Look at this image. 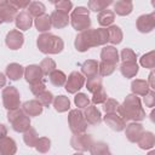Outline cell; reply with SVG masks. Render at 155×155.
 Masks as SVG:
<instances>
[{
    "label": "cell",
    "instance_id": "6da1fadb",
    "mask_svg": "<svg viewBox=\"0 0 155 155\" xmlns=\"http://www.w3.org/2000/svg\"><path fill=\"white\" fill-rule=\"evenodd\" d=\"M117 110H119L120 117L124 121H127L130 119H132V120H142L145 116L144 110L140 107V102H139L138 97L133 96V94L127 96L126 101L124 102L122 105H119Z\"/></svg>",
    "mask_w": 155,
    "mask_h": 155
},
{
    "label": "cell",
    "instance_id": "7a4b0ae2",
    "mask_svg": "<svg viewBox=\"0 0 155 155\" xmlns=\"http://www.w3.org/2000/svg\"><path fill=\"white\" fill-rule=\"evenodd\" d=\"M38 47L44 53H58L63 50V41L53 34H42L38 38Z\"/></svg>",
    "mask_w": 155,
    "mask_h": 155
},
{
    "label": "cell",
    "instance_id": "3957f363",
    "mask_svg": "<svg viewBox=\"0 0 155 155\" xmlns=\"http://www.w3.org/2000/svg\"><path fill=\"white\" fill-rule=\"evenodd\" d=\"M7 119L8 121L12 124V127L15 131L17 132H25L30 128V120L27 115L23 114L22 110L19 109H15V110H10L7 114Z\"/></svg>",
    "mask_w": 155,
    "mask_h": 155
},
{
    "label": "cell",
    "instance_id": "277c9868",
    "mask_svg": "<svg viewBox=\"0 0 155 155\" xmlns=\"http://www.w3.org/2000/svg\"><path fill=\"white\" fill-rule=\"evenodd\" d=\"M71 24L76 30H86L91 24L88 10L81 6L76 7L71 13Z\"/></svg>",
    "mask_w": 155,
    "mask_h": 155
},
{
    "label": "cell",
    "instance_id": "5b68a950",
    "mask_svg": "<svg viewBox=\"0 0 155 155\" xmlns=\"http://www.w3.org/2000/svg\"><path fill=\"white\" fill-rule=\"evenodd\" d=\"M96 46V39H94V29H86L81 31L75 40V47L76 50L84 52L88 50L90 47Z\"/></svg>",
    "mask_w": 155,
    "mask_h": 155
},
{
    "label": "cell",
    "instance_id": "8992f818",
    "mask_svg": "<svg viewBox=\"0 0 155 155\" xmlns=\"http://www.w3.org/2000/svg\"><path fill=\"white\" fill-rule=\"evenodd\" d=\"M69 125H70V130L74 132V133H81V132H85L86 127H87V121L85 120V116L84 114L78 110V109H74L69 113Z\"/></svg>",
    "mask_w": 155,
    "mask_h": 155
},
{
    "label": "cell",
    "instance_id": "52a82bcc",
    "mask_svg": "<svg viewBox=\"0 0 155 155\" xmlns=\"http://www.w3.org/2000/svg\"><path fill=\"white\" fill-rule=\"evenodd\" d=\"M2 99H4V105L6 109L10 110H15L18 109L19 107V93L17 92V90L12 86L7 87L2 92Z\"/></svg>",
    "mask_w": 155,
    "mask_h": 155
},
{
    "label": "cell",
    "instance_id": "ba28073f",
    "mask_svg": "<svg viewBox=\"0 0 155 155\" xmlns=\"http://www.w3.org/2000/svg\"><path fill=\"white\" fill-rule=\"evenodd\" d=\"M84 82H85V78L80 73L73 71L68 78V81L65 84V90L69 93H75L78 90H80L82 87Z\"/></svg>",
    "mask_w": 155,
    "mask_h": 155
},
{
    "label": "cell",
    "instance_id": "9c48e42d",
    "mask_svg": "<svg viewBox=\"0 0 155 155\" xmlns=\"http://www.w3.org/2000/svg\"><path fill=\"white\" fill-rule=\"evenodd\" d=\"M17 10L11 5L10 1H0V23L12 22L16 17Z\"/></svg>",
    "mask_w": 155,
    "mask_h": 155
},
{
    "label": "cell",
    "instance_id": "30bf717a",
    "mask_svg": "<svg viewBox=\"0 0 155 155\" xmlns=\"http://www.w3.org/2000/svg\"><path fill=\"white\" fill-rule=\"evenodd\" d=\"M93 144L92 137L90 134H76L71 139V147L79 150H87L91 148V145Z\"/></svg>",
    "mask_w": 155,
    "mask_h": 155
},
{
    "label": "cell",
    "instance_id": "8fae6325",
    "mask_svg": "<svg viewBox=\"0 0 155 155\" xmlns=\"http://www.w3.org/2000/svg\"><path fill=\"white\" fill-rule=\"evenodd\" d=\"M155 15L154 13H150V15H143L138 18L137 21V28L139 31L142 33H148V31H151L153 28H154V24H155Z\"/></svg>",
    "mask_w": 155,
    "mask_h": 155
},
{
    "label": "cell",
    "instance_id": "7c38bea8",
    "mask_svg": "<svg viewBox=\"0 0 155 155\" xmlns=\"http://www.w3.org/2000/svg\"><path fill=\"white\" fill-rule=\"evenodd\" d=\"M50 19H51V25H53L54 28H64L69 23L68 13L61 11H53L52 15L50 16Z\"/></svg>",
    "mask_w": 155,
    "mask_h": 155
},
{
    "label": "cell",
    "instance_id": "4fadbf2b",
    "mask_svg": "<svg viewBox=\"0 0 155 155\" xmlns=\"http://www.w3.org/2000/svg\"><path fill=\"white\" fill-rule=\"evenodd\" d=\"M22 44H23V35L18 30H11L6 35V45L10 48L17 50L22 46Z\"/></svg>",
    "mask_w": 155,
    "mask_h": 155
},
{
    "label": "cell",
    "instance_id": "5bb4252c",
    "mask_svg": "<svg viewBox=\"0 0 155 155\" xmlns=\"http://www.w3.org/2000/svg\"><path fill=\"white\" fill-rule=\"evenodd\" d=\"M42 71L39 65H29L25 69V79L28 82L34 84L40 80H42Z\"/></svg>",
    "mask_w": 155,
    "mask_h": 155
},
{
    "label": "cell",
    "instance_id": "9a60e30c",
    "mask_svg": "<svg viewBox=\"0 0 155 155\" xmlns=\"http://www.w3.org/2000/svg\"><path fill=\"white\" fill-rule=\"evenodd\" d=\"M85 115H86L85 120H87V122H90L91 125H98L102 121L101 113L94 105H87L85 110Z\"/></svg>",
    "mask_w": 155,
    "mask_h": 155
},
{
    "label": "cell",
    "instance_id": "2e32d148",
    "mask_svg": "<svg viewBox=\"0 0 155 155\" xmlns=\"http://www.w3.org/2000/svg\"><path fill=\"white\" fill-rule=\"evenodd\" d=\"M33 24V19L31 16L27 12V11H22L19 15L16 16V25L17 28L22 29V30H27L31 27Z\"/></svg>",
    "mask_w": 155,
    "mask_h": 155
},
{
    "label": "cell",
    "instance_id": "e0dca14e",
    "mask_svg": "<svg viewBox=\"0 0 155 155\" xmlns=\"http://www.w3.org/2000/svg\"><path fill=\"white\" fill-rule=\"evenodd\" d=\"M16 153V144L13 139L4 137L0 139V155H13Z\"/></svg>",
    "mask_w": 155,
    "mask_h": 155
},
{
    "label": "cell",
    "instance_id": "ac0fdd59",
    "mask_svg": "<svg viewBox=\"0 0 155 155\" xmlns=\"http://www.w3.org/2000/svg\"><path fill=\"white\" fill-rule=\"evenodd\" d=\"M104 121H105L113 130H115V131H121V130H124V127H125V121H124L120 116H117L115 113H113V114H107V116L104 117Z\"/></svg>",
    "mask_w": 155,
    "mask_h": 155
},
{
    "label": "cell",
    "instance_id": "d6986e66",
    "mask_svg": "<svg viewBox=\"0 0 155 155\" xmlns=\"http://www.w3.org/2000/svg\"><path fill=\"white\" fill-rule=\"evenodd\" d=\"M142 133H143V127L140 124H131L126 130V136L131 142H138Z\"/></svg>",
    "mask_w": 155,
    "mask_h": 155
},
{
    "label": "cell",
    "instance_id": "ffe728a7",
    "mask_svg": "<svg viewBox=\"0 0 155 155\" xmlns=\"http://www.w3.org/2000/svg\"><path fill=\"white\" fill-rule=\"evenodd\" d=\"M101 57L104 62H109V63H113V64H116L117 61H119V57H117V51L116 48H114L113 46H107L102 50V53H101Z\"/></svg>",
    "mask_w": 155,
    "mask_h": 155
},
{
    "label": "cell",
    "instance_id": "44dd1931",
    "mask_svg": "<svg viewBox=\"0 0 155 155\" xmlns=\"http://www.w3.org/2000/svg\"><path fill=\"white\" fill-rule=\"evenodd\" d=\"M23 110H24L28 115L35 116V115L41 114V111H42V105H41V103H40L39 101H29V102H25V103H24Z\"/></svg>",
    "mask_w": 155,
    "mask_h": 155
},
{
    "label": "cell",
    "instance_id": "7402d4cb",
    "mask_svg": "<svg viewBox=\"0 0 155 155\" xmlns=\"http://www.w3.org/2000/svg\"><path fill=\"white\" fill-rule=\"evenodd\" d=\"M133 8V5L131 1H126V0H121V1H116L114 4V10L117 15L120 16H125V15H128L131 13Z\"/></svg>",
    "mask_w": 155,
    "mask_h": 155
},
{
    "label": "cell",
    "instance_id": "603a6c76",
    "mask_svg": "<svg viewBox=\"0 0 155 155\" xmlns=\"http://www.w3.org/2000/svg\"><path fill=\"white\" fill-rule=\"evenodd\" d=\"M23 73H24L23 67H21L17 63H12V64L7 65V68H6V74H7V76L11 80H18V79H21V76L23 75Z\"/></svg>",
    "mask_w": 155,
    "mask_h": 155
},
{
    "label": "cell",
    "instance_id": "cb8c5ba5",
    "mask_svg": "<svg viewBox=\"0 0 155 155\" xmlns=\"http://www.w3.org/2000/svg\"><path fill=\"white\" fill-rule=\"evenodd\" d=\"M120 70L124 76L126 78H132L137 74L138 71V67L136 64V62H124L122 65L120 67Z\"/></svg>",
    "mask_w": 155,
    "mask_h": 155
},
{
    "label": "cell",
    "instance_id": "d4e9b609",
    "mask_svg": "<svg viewBox=\"0 0 155 155\" xmlns=\"http://www.w3.org/2000/svg\"><path fill=\"white\" fill-rule=\"evenodd\" d=\"M122 40V31L117 25H111L108 29V41L113 44H119Z\"/></svg>",
    "mask_w": 155,
    "mask_h": 155
},
{
    "label": "cell",
    "instance_id": "484cf974",
    "mask_svg": "<svg viewBox=\"0 0 155 155\" xmlns=\"http://www.w3.org/2000/svg\"><path fill=\"white\" fill-rule=\"evenodd\" d=\"M45 10H46L45 5L39 1L30 2V5L28 6V13L30 16H35V17H40V16L45 15Z\"/></svg>",
    "mask_w": 155,
    "mask_h": 155
},
{
    "label": "cell",
    "instance_id": "4316f807",
    "mask_svg": "<svg viewBox=\"0 0 155 155\" xmlns=\"http://www.w3.org/2000/svg\"><path fill=\"white\" fill-rule=\"evenodd\" d=\"M114 18H115V15H114L113 11L103 10L98 15V23L101 25H109V24H111L114 22Z\"/></svg>",
    "mask_w": 155,
    "mask_h": 155
},
{
    "label": "cell",
    "instance_id": "83f0119b",
    "mask_svg": "<svg viewBox=\"0 0 155 155\" xmlns=\"http://www.w3.org/2000/svg\"><path fill=\"white\" fill-rule=\"evenodd\" d=\"M35 25L39 31H46L51 28V19L48 15H42L40 17H36L35 19Z\"/></svg>",
    "mask_w": 155,
    "mask_h": 155
},
{
    "label": "cell",
    "instance_id": "f1b7e54d",
    "mask_svg": "<svg viewBox=\"0 0 155 155\" xmlns=\"http://www.w3.org/2000/svg\"><path fill=\"white\" fill-rule=\"evenodd\" d=\"M82 71L88 78L96 76L97 75V71H98V63L96 61H86L82 64Z\"/></svg>",
    "mask_w": 155,
    "mask_h": 155
},
{
    "label": "cell",
    "instance_id": "f546056e",
    "mask_svg": "<svg viewBox=\"0 0 155 155\" xmlns=\"http://www.w3.org/2000/svg\"><path fill=\"white\" fill-rule=\"evenodd\" d=\"M138 144L142 149H149L154 145V136L151 132L142 133V136L138 139Z\"/></svg>",
    "mask_w": 155,
    "mask_h": 155
},
{
    "label": "cell",
    "instance_id": "4dcf8cb0",
    "mask_svg": "<svg viewBox=\"0 0 155 155\" xmlns=\"http://www.w3.org/2000/svg\"><path fill=\"white\" fill-rule=\"evenodd\" d=\"M53 105H54V109H56L57 111L63 113V111H65V110L69 109L70 102H69V99H68L65 96H59V97H57V98L53 101Z\"/></svg>",
    "mask_w": 155,
    "mask_h": 155
},
{
    "label": "cell",
    "instance_id": "1f68e13d",
    "mask_svg": "<svg viewBox=\"0 0 155 155\" xmlns=\"http://www.w3.org/2000/svg\"><path fill=\"white\" fill-rule=\"evenodd\" d=\"M132 91L136 94H142L145 96L148 93V82L144 80H134L132 82Z\"/></svg>",
    "mask_w": 155,
    "mask_h": 155
},
{
    "label": "cell",
    "instance_id": "d6a6232c",
    "mask_svg": "<svg viewBox=\"0 0 155 155\" xmlns=\"http://www.w3.org/2000/svg\"><path fill=\"white\" fill-rule=\"evenodd\" d=\"M111 4V1H104V0H91L88 1V7L90 10L97 12V11H103L107 10V7Z\"/></svg>",
    "mask_w": 155,
    "mask_h": 155
},
{
    "label": "cell",
    "instance_id": "836d02e7",
    "mask_svg": "<svg viewBox=\"0 0 155 155\" xmlns=\"http://www.w3.org/2000/svg\"><path fill=\"white\" fill-rule=\"evenodd\" d=\"M65 75L63 71H59V70H53L51 74H50V81L54 85V86H62L64 82H65Z\"/></svg>",
    "mask_w": 155,
    "mask_h": 155
},
{
    "label": "cell",
    "instance_id": "e575fe53",
    "mask_svg": "<svg viewBox=\"0 0 155 155\" xmlns=\"http://www.w3.org/2000/svg\"><path fill=\"white\" fill-rule=\"evenodd\" d=\"M54 68H56V63H54V61L51 59V58H45V59L41 62V64H40V69H41V71H42L44 75L51 74V73L54 70Z\"/></svg>",
    "mask_w": 155,
    "mask_h": 155
},
{
    "label": "cell",
    "instance_id": "d590c367",
    "mask_svg": "<svg viewBox=\"0 0 155 155\" xmlns=\"http://www.w3.org/2000/svg\"><path fill=\"white\" fill-rule=\"evenodd\" d=\"M91 153L92 155H111L108 150V147L105 143H96L91 145Z\"/></svg>",
    "mask_w": 155,
    "mask_h": 155
},
{
    "label": "cell",
    "instance_id": "8d00e7d4",
    "mask_svg": "<svg viewBox=\"0 0 155 155\" xmlns=\"http://www.w3.org/2000/svg\"><path fill=\"white\" fill-rule=\"evenodd\" d=\"M94 39H96V46L105 44L108 41V29L104 28L94 29Z\"/></svg>",
    "mask_w": 155,
    "mask_h": 155
},
{
    "label": "cell",
    "instance_id": "74e56055",
    "mask_svg": "<svg viewBox=\"0 0 155 155\" xmlns=\"http://www.w3.org/2000/svg\"><path fill=\"white\" fill-rule=\"evenodd\" d=\"M87 88L88 91H91L92 93L97 92L98 90L102 88V80L99 76H92V78H88L87 80Z\"/></svg>",
    "mask_w": 155,
    "mask_h": 155
},
{
    "label": "cell",
    "instance_id": "f35d334b",
    "mask_svg": "<svg viewBox=\"0 0 155 155\" xmlns=\"http://www.w3.org/2000/svg\"><path fill=\"white\" fill-rule=\"evenodd\" d=\"M38 139H39V138H38V134H36V131H35V130L29 128L28 131H25V133H24V142H25L27 145L34 147V145L36 144Z\"/></svg>",
    "mask_w": 155,
    "mask_h": 155
},
{
    "label": "cell",
    "instance_id": "ab89813d",
    "mask_svg": "<svg viewBox=\"0 0 155 155\" xmlns=\"http://www.w3.org/2000/svg\"><path fill=\"white\" fill-rule=\"evenodd\" d=\"M99 73H101V75H109V74H111L113 71H114V69H115V64H113V63H109V62H102L101 64H99Z\"/></svg>",
    "mask_w": 155,
    "mask_h": 155
},
{
    "label": "cell",
    "instance_id": "60d3db41",
    "mask_svg": "<svg viewBox=\"0 0 155 155\" xmlns=\"http://www.w3.org/2000/svg\"><path fill=\"white\" fill-rule=\"evenodd\" d=\"M35 147H36V150L38 151L46 153L50 149V139H47V138H40V139H38Z\"/></svg>",
    "mask_w": 155,
    "mask_h": 155
},
{
    "label": "cell",
    "instance_id": "b9f144b4",
    "mask_svg": "<svg viewBox=\"0 0 155 155\" xmlns=\"http://www.w3.org/2000/svg\"><path fill=\"white\" fill-rule=\"evenodd\" d=\"M38 98H39L41 105H48V104L53 101V96H52V93L48 92V91H46V90H45L42 93H40V94L38 96Z\"/></svg>",
    "mask_w": 155,
    "mask_h": 155
},
{
    "label": "cell",
    "instance_id": "7bdbcfd3",
    "mask_svg": "<svg viewBox=\"0 0 155 155\" xmlns=\"http://www.w3.org/2000/svg\"><path fill=\"white\" fill-rule=\"evenodd\" d=\"M45 80H40V81H38V82H34V84H30L31 86H30V90H31V92L35 94V96H39L40 93H42L44 91H45Z\"/></svg>",
    "mask_w": 155,
    "mask_h": 155
},
{
    "label": "cell",
    "instance_id": "ee69618b",
    "mask_svg": "<svg viewBox=\"0 0 155 155\" xmlns=\"http://www.w3.org/2000/svg\"><path fill=\"white\" fill-rule=\"evenodd\" d=\"M54 5H56V11H61L64 13H68L73 6L70 1H58V2H54Z\"/></svg>",
    "mask_w": 155,
    "mask_h": 155
},
{
    "label": "cell",
    "instance_id": "f6af8a7d",
    "mask_svg": "<svg viewBox=\"0 0 155 155\" xmlns=\"http://www.w3.org/2000/svg\"><path fill=\"white\" fill-rule=\"evenodd\" d=\"M88 103H90V101H88V98L86 97V94L79 93V94L75 96V104H76L79 108H86V107L88 105Z\"/></svg>",
    "mask_w": 155,
    "mask_h": 155
},
{
    "label": "cell",
    "instance_id": "bcb514c9",
    "mask_svg": "<svg viewBox=\"0 0 155 155\" xmlns=\"http://www.w3.org/2000/svg\"><path fill=\"white\" fill-rule=\"evenodd\" d=\"M117 108H119V103H117L116 101H114V99H108V101L105 102V104H104V110H105L108 114L115 113V111L117 110Z\"/></svg>",
    "mask_w": 155,
    "mask_h": 155
},
{
    "label": "cell",
    "instance_id": "7dc6e473",
    "mask_svg": "<svg viewBox=\"0 0 155 155\" xmlns=\"http://www.w3.org/2000/svg\"><path fill=\"white\" fill-rule=\"evenodd\" d=\"M105 101H107V93L104 92L103 88H101V90H98L97 92L93 93V97H92V102L93 103L98 104V103H103Z\"/></svg>",
    "mask_w": 155,
    "mask_h": 155
},
{
    "label": "cell",
    "instance_id": "c3c4849f",
    "mask_svg": "<svg viewBox=\"0 0 155 155\" xmlns=\"http://www.w3.org/2000/svg\"><path fill=\"white\" fill-rule=\"evenodd\" d=\"M121 56L124 62H136V54L130 48H124V51L121 52Z\"/></svg>",
    "mask_w": 155,
    "mask_h": 155
},
{
    "label": "cell",
    "instance_id": "681fc988",
    "mask_svg": "<svg viewBox=\"0 0 155 155\" xmlns=\"http://www.w3.org/2000/svg\"><path fill=\"white\" fill-rule=\"evenodd\" d=\"M140 63L145 68H153L154 67V58H153V52L148 53L147 56H143L140 59Z\"/></svg>",
    "mask_w": 155,
    "mask_h": 155
},
{
    "label": "cell",
    "instance_id": "f907efd6",
    "mask_svg": "<svg viewBox=\"0 0 155 155\" xmlns=\"http://www.w3.org/2000/svg\"><path fill=\"white\" fill-rule=\"evenodd\" d=\"M11 5L16 8V10H19V8H25L30 5V1H10Z\"/></svg>",
    "mask_w": 155,
    "mask_h": 155
},
{
    "label": "cell",
    "instance_id": "816d5d0a",
    "mask_svg": "<svg viewBox=\"0 0 155 155\" xmlns=\"http://www.w3.org/2000/svg\"><path fill=\"white\" fill-rule=\"evenodd\" d=\"M144 102H145V104L148 107H153L154 105V92L153 91L144 96Z\"/></svg>",
    "mask_w": 155,
    "mask_h": 155
},
{
    "label": "cell",
    "instance_id": "f5cc1de1",
    "mask_svg": "<svg viewBox=\"0 0 155 155\" xmlns=\"http://www.w3.org/2000/svg\"><path fill=\"white\" fill-rule=\"evenodd\" d=\"M6 136V128H5V126L4 125H1L0 124V139L1 138H4Z\"/></svg>",
    "mask_w": 155,
    "mask_h": 155
},
{
    "label": "cell",
    "instance_id": "db71d44e",
    "mask_svg": "<svg viewBox=\"0 0 155 155\" xmlns=\"http://www.w3.org/2000/svg\"><path fill=\"white\" fill-rule=\"evenodd\" d=\"M5 84H6V79H5V75L0 73V87H2Z\"/></svg>",
    "mask_w": 155,
    "mask_h": 155
},
{
    "label": "cell",
    "instance_id": "11a10c76",
    "mask_svg": "<svg viewBox=\"0 0 155 155\" xmlns=\"http://www.w3.org/2000/svg\"><path fill=\"white\" fill-rule=\"evenodd\" d=\"M74 155H82V154H74Z\"/></svg>",
    "mask_w": 155,
    "mask_h": 155
}]
</instances>
